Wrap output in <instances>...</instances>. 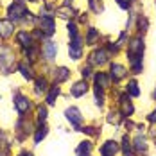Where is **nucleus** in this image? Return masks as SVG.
Returning <instances> with one entry per match:
<instances>
[{
  "instance_id": "f257e3e1",
  "label": "nucleus",
  "mask_w": 156,
  "mask_h": 156,
  "mask_svg": "<svg viewBox=\"0 0 156 156\" xmlns=\"http://www.w3.org/2000/svg\"><path fill=\"white\" fill-rule=\"evenodd\" d=\"M126 59L129 72L136 77L144 74V54H145V40L140 34H133L126 45Z\"/></svg>"
},
{
  "instance_id": "f03ea898",
  "label": "nucleus",
  "mask_w": 156,
  "mask_h": 156,
  "mask_svg": "<svg viewBox=\"0 0 156 156\" xmlns=\"http://www.w3.org/2000/svg\"><path fill=\"white\" fill-rule=\"evenodd\" d=\"M111 58L113 56L108 52V48L104 47V45H99V47H94V50L86 56V63L90 66H94L95 70H101V68L108 66L109 63H111Z\"/></svg>"
},
{
  "instance_id": "7ed1b4c3",
  "label": "nucleus",
  "mask_w": 156,
  "mask_h": 156,
  "mask_svg": "<svg viewBox=\"0 0 156 156\" xmlns=\"http://www.w3.org/2000/svg\"><path fill=\"white\" fill-rule=\"evenodd\" d=\"M108 74L109 77H111V83L115 84V86H119L120 83H124L126 79H129V66H126L124 63L120 61H113L108 65Z\"/></svg>"
},
{
  "instance_id": "20e7f679",
  "label": "nucleus",
  "mask_w": 156,
  "mask_h": 156,
  "mask_svg": "<svg viewBox=\"0 0 156 156\" xmlns=\"http://www.w3.org/2000/svg\"><path fill=\"white\" fill-rule=\"evenodd\" d=\"M115 101H117V109L120 111V115H122L124 120L126 119H131L135 115V102H133V99L126 94V92L117 94Z\"/></svg>"
},
{
  "instance_id": "39448f33",
  "label": "nucleus",
  "mask_w": 156,
  "mask_h": 156,
  "mask_svg": "<svg viewBox=\"0 0 156 156\" xmlns=\"http://www.w3.org/2000/svg\"><path fill=\"white\" fill-rule=\"evenodd\" d=\"M68 56L72 61H81L84 58V36L83 34L68 41Z\"/></svg>"
},
{
  "instance_id": "423d86ee",
  "label": "nucleus",
  "mask_w": 156,
  "mask_h": 156,
  "mask_svg": "<svg viewBox=\"0 0 156 156\" xmlns=\"http://www.w3.org/2000/svg\"><path fill=\"white\" fill-rule=\"evenodd\" d=\"M65 119L68 120V124L72 126L76 131H81V127L84 126V115L77 106H68L65 109Z\"/></svg>"
},
{
  "instance_id": "0eeeda50",
  "label": "nucleus",
  "mask_w": 156,
  "mask_h": 156,
  "mask_svg": "<svg viewBox=\"0 0 156 156\" xmlns=\"http://www.w3.org/2000/svg\"><path fill=\"white\" fill-rule=\"evenodd\" d=\"M38 25H40V31L43 32L45 38H52L56 34V16L41 13L38 18Z\"/></svg>"
},
{
  "instance_id": "6e6552de",
  "label": "nucleus",
  "mask_w": 156,
  "mask_h": 156,
  "mask_svg": "<svg viewBox=\"0 0 156 156\" xmlns=\"http://www.w3.org/2000/svg\"><path fill=\"white\" fill-rule=\"evenodd\" d=\"M133 138V153L136 156H147L149 154V138L144 135V133H136Z\"/></svg>"
},
{
  "instance_id": "1a4fd4ad",
  "label": "nucleus",
  "mask_w": 156,
  "mask_h": 156,
  "mask_svg": "<svg viewBox=\"0 0 156 156\" xmlns=\"http://www.w3.org/2000/svg\"><path fill=\"white\" fill-rule=\"evenodd\" d=\"M92 86H99V88H102V90H111L113 88V83H111V77H109V74H108V70H97L94 74V77H92Z\"/></svg>"
},
{
  "instance_id": "9d476101",
  "label": "nucleus",
  "mask_w": 156,
  "mask_h": 156,
  "mask_svg": "<svg viewBox=\"0 0 156 156\" xmlns=\"http://www.w3.org/2000/svg\"><path fill=\"white\" fill-rule=\"evenodd\" d=\"M84 45L86 47H99V43L102 41V34H101V31L97 29V27H94V25H86V31H84Z\"/></svg>"
},
{
  "instance_id": "9b49d317",
  "label": "nucleus",
  "mask_w": 156,
  "mask_h": 156,
  "mask_svg": "<svg viewBox=\"0 0 156 156\" xmlns=\"http://www.w3.org/2000/svg\"><path fill=\"white\" fill-rule=\"evenodd\" d=\"M119 153H120V144L113 138H108L99 145V156H117Z\"/></svg>"
},
{
  "instance_id": "f8f14e48",
  "label": "nucleus",
  "mask_w": 156,
  "mask_h": 156,
  "mask_svg": "<svg viewBox=\"0 0 156 156\" xmlns=\"http://www.w3.org/2000/svg\"><path fill=\"white\" fill-rule=\"evenodd\" d=\"M88 92H90V81H86V79H79L76 83H72V86H70V95L74 99H81Z\"/></svg>"
},
{
  "instance_id": "ddd939ff",
  "label": "nucleus",
  "mask_w": 156,
  "mask_h": 156,
  "mask_svg": "<svg viewBox=\"0 0 156 156\" xmlns=\"http://www.w3.org/2000/svg\"><path fill=\"white\" fill-rule=\"evenodd\" d=\"M119 144H120V154L122 156H136L133 153V138L129 133H124Z\"/></svg>"
},
{
  "instance_id": "4468645a",
  "label": "nucleus",
  "mask_w": 156,
  "mask_h": 156,
  "mask_svg": "<svg viewBox=\"0 0 156 156\" xmlns=\"http://www.w3.org/2000/svg\"><path fill=\"white\" fill-rule=\"evenodd\" d=\"M95 151V144L92 142V138H86V140H81L76 147V154L81 156H92Z\"/></svg>"
},
{
  "instance_id": "2eb2a0df",
  "label": "nucleus",
  "mask_w": 156,
  "mask_h": 156,
  "mask_svg": "<svg viewBox=\"0 0 156 156\" xmlns=\"http://www.w3.org/2000/svg\"><path fill=\"white\" fill-rule=\"evenodd\" d=\"M124 92L131 99H138L142 95V90H140V84H138V81H136V77H131V79H127V83H126V86H124Z\"/></svg>"
},
{
  "instance_id": "dca6fc26",
  "label": "nucleus",
  "mask_w": 156,
  "mask_h": 156,
  "mask_svg": "<svg viewBox=\"0 0 156 156\" xmlns=\"http://www.w3.org/2000/svg\"><path fill=\"white\" fill-rule=\"evenodd\" d=\"M59 95H61V86H59V83H52L50 88H48V92H47V95H45L47 106H54Z\"/></svg>"
},
{
  "instance_id": "f3484780",
  "label": "nucleus",
  "mask_w": 156,
  "mask_h": 156,
  "mask_svg": "<svg viewBox=\"0 0 156 156\" xmlns=\"http://www.w3.org/2000/svg\"><path fill=\"white\" fill-rule=\"evenodd\" d=\"M147 31H149V18L144 15V13H138V16H136V23H135V34L145 36Z\"/></svg>"
},
{
  "instance_id": "a211bd4d",
  "label": "nucleus",
  "mask_w": 156,
  "mask_h": 156,
  "mask_svg": "<svg viewBox=\"0 0 156 156\" xmlns=\"http://www.w3.org/2000/svg\"><path fill=\"white\" fill-rule=\"evenodd\" d=\"M72 77V72H70V68H66V66H56L54 68V83H66V81H70Z\"/></svg>"
},
{
  "instance_id": "6ab92c4d",
  "label": "nucleus",
  "mask_w": 156,
  "mask_h": 156,
  "mask_svg": "<svg viewBox=\"0 0 156 156\" xmlns=\"http://www.w3.org/2000/svg\"><path fill=\"white\" fill-rule=\"evenodd\" d=\"M43 58H45L47 61H54V59L58 58V43H56V41L48 40L47 43L43 45Z\"/></svg>"
},
{
  "instance_id": "aec40b11",
  "label": "nucleus",
  "mask_w": 156,
  "mask_h": 156,
  "mask_svg": "<svg viewBox=\"0 0 156 156\" xmlns=\"http://www.w3.org/2000/svg\"><path fill=\"white\" fill-rule=\"evenodd\" d=\"M92 90H94L95 106H99V108L102 109L104 106H106V101H108V92L102 90V88H99V86H92Z\"/></svg>"
},
{
  "instance_id": "412c9836",
  "label": "nucleus",
  "mask_w": 156,
  "mask_h": 156,
  "mask_svg": "<svg viewBox=\"0 0 156 156\" xmlns=\"http://www.w3.org/2000/svg\"><path fill=\"white\" fill-rule=\"evenodd\" d=\"M7 13H9V18L20 20V18H23V15H27V9H25V5H23L22 2H16V4H13V5L7 9Z\"/></svg>"
},
{
  "instance_id": "4be33fe9",
  "label": "nucleus",
  "mask_w": 156,
  "mask_h": 156,
  "mask_svg": "<svg viewBox=\"0 0 156 156\" xmlns=\"http://www.w3.org/2000/svg\"><path fill=\"white\" fill-rule=\"evenodd\" d=\"M106 122L111 126H120L122 122H124V119H122V115H120V111L117 108H111L106 113Z\"/></svg>"
},
{
  "instance_id": "5701e85b",
  "label": "nucleus",
  "mask_w": 156,
  "mask_h": 156,
  "mask_svg": "<svg viewBox=\"0 0 156 156\" xmlns=\"http://www.w3.org/2000/svg\"><path fill=\"white\" fill-rule=\"evenodd\" d=\"M48 88H50V84H48L47 77H38L36 79V83H34V94L36 95H47Z\"/></svg>"
},
{
  "instance_id": "b1692460",
  "label": "nucleus",
  "mask_w": 156,
  "mask_h": 156,
  "mask_svg": "<svg viewBox=\"0 0 156 156\" xmlns=\"http://www.w3.org/2000/svg\"><path fill=\"white\" fill-rule=\"evenodd\" d=\"M15 106H16V111L23 115V113H27V111L31 109V101H29V99H25V97H22V95H16Z\"/></svg>"
},
{
  "instance_id": "393cba45",
  "label": "nucleus",
  "mask_w": 156,
  "mask_h": 156,
  "mask_svg": "<svg viewBox=\"0 0 156 156\" xmlns=\"http://www.w3.org/2000/svg\"><path fill=\"white\" fill-rule=\"evenodd\" d=\"M81 133L86 135V136H90V138H99L101 136V127L95 124H84L81 127Z\"/></svg>"
},
{
  "instance_id": "a878e982",
  "label": "nucleus",
  "mask_w": 156,
  "mask_h": 156,
  "mask_svg": "<svg viewBox=\"0 0 156 156\" xmlns=\"http://www.w3.org/2000/svg\"><path fill=\"white\" fill-rule=\"evenodd\" d=\"M79 27H81V25H79L76 20L66 22V32H68V38H70V40H72V38H77V36H81V34H83Z\"/></svg>"
},
{
  "instance_id": "bb28decb",
  "label": "nucleus",
  "mask_w": 156,
  "mask_h": 156,
  "mask_svg": "<svg viewBox=\"0 0 156 156\" xmlns=\"http://www.w3.org/2000/svg\"><path fill=\"white\" fill-rule=\"evenodd\" d=\"M13 31H15V27H13L11 22L0 20V36H2V38H9V36L13 34Z\"/></svg>"
},
{
  "instance_id": "cd10ccee",
  "label": "nucleus",
  "mask_w": 156,
  "mask_h": 156,
  "mask_svg": "<svg viewBox=\"0 0 156 156\" xmlns=\"http://www.w3.org/2000/svg\"><path fill=\"white\" fill-rule=\"evenodd\" d=\"M88 9L94 15H101L104 11V2L102 0H88Z\"/></svg>"
},
{
  "instance_id": "c85d7f7f",
  "label": "nucleus",
  "mask_w": 156,
  "mask_h": 156,
  "mask_svg": "<svg viewBox=\"0 0 156 156\" xmlns=\"http://www.w3.org/2000/svg\"><path fill=\"white\" fill-rule=\"evenodd\" d=\"M79 74H81V79L92 81V77H94V74H95V68H94V66H90L88 63H84V65L79 68Z\"/></svg>"
},
{
  "instance_id": "c756f323",
  "label": "nucleus",
  "mask_w": 156,
  "mask_h": 156,
  "mask_svg": "<svg viewBox=\"0 0 156 156\" xmlns=\"http://www.w3.org/2000/svg\"><path fill=\"white\" fill-rule=\"evenodd\" d=\"M102 45L108 48V52L111 54V56H113V58H115V56H119V54H120V50H122V47L119 45V41H117V40H115V41H111V40H106V43H102Z\"/></svg>"
},
{
  "instance_id": "7c9ffc66",
  "label": "nucleus",
  "mask_w": 156,
  "mask_h": 156,
  "mask_svg": "<svg viewBox=\"0 0 156 156\" xmlns=\"http://www.w3.org/2000/svg\"><path fill=\"white\" fill-rule=\"evenodd\" d=\"M16 40H18V43L20 45H23V47H32V38H31V34L29 32H25V31H22V32H18V36H16Z\"/></svg>"
},
{
  "instance_id": "2f4dec72",
  "label": "nucleus",
  "mask_w": 156,
  "mask_h": 156,
  "mask_svg": "<svg viewBox=\"0 0 156 156\" xmlns=\"http://www.w3.org/2000/svg\"><path fill=\"white\" fill-rule=\"evenodd\" d=\"M47 133H48L47 126H40V127L36 129V133H34V144H40V142L47 136Z\"/></svg>"
},
{
  "instance_id": "473e14b6",
  "label": "nucleus",
  "mask_w": 156,
  "mask_h": 156,
  "mask_svg": "<svg viewBox=\"0 0 156 156\" xmlns=\"http://www.w3.org/2000/svg\"><path fill=\"white\" fill-rule=\"evenodd\" d=\"M115 2H117V5H119L122 11H131L133 5L136 4V0H115Z\"/></svg>"
},
{
  "instance_id": "72a5a7b5",
  "label": "nucleus",
  "mask_w": 156,
  "mask_h": 156,
  "mask_svg": "<svg viewBox=\"0 0 156 156\" xmlns=\"http://www.w3.org/2000/svg\"><path fill=\"white\" fill-rule=\"evenodd\" d=\"M36 120H38L40 126H45V122H47V108H45V106H40V108H38Z\"/></svg>"
},
{
  "instance_id": "f704fd0d",
  "label": "nucleus",
  "mask_w": 156,
  "mask_h": 156,
  "mask_svg": "<svg viewBox=\"0 0 156 156\" xmlns=\"http://www.w3.org/2000/svg\"><path fill=\"white\" fill-rule=\"evenodd\" d=\"M20 72H22V76L25 79H32V70L29 66H25V65H20Z\"/></svg>"
},
{
  "instance_id": "c9c22d12",
  "label": "nucleus",
  "mask_w": 156,
  "mask_h": 156,
  "mask_svg": "<svg viewBox=\"0 0 156 156\" xmlns=\"http://www.w3.org/2000/svg\"><path fill=\"white\" fill-rule=\"evenodd\" d=\"M147 122L153 124V126H156V106L149 111V115H147Z\"/></svg>"
},
{
  "instance_id": "e433bc0d",
  "label": "nucleus",
  "mask_w": 156,
  "mask_h": 156,
  "mask_svg": "<svg viewBox=\"0 0 156 156\" xmlns=\"http://www.w3.org/2000/svg\"><path fill=\"white\" fill-rule=\"evenodd\" d=\"M151 135H153V138H154V140H156V126H154V129L151 131Z\"/></svg>"
},
{
  "instance_id": "4c0bfd02",
  "label": "nucleus",
  "mask_w": 156,
  "mask_h": 156,
  "mask_svg": "<svg viewBox=\"0 0 156 156\" xmlns=\"http://www.w3.org/2000/svg\"><path fill=\"white\" fill-rule=\"evenodd\" d=\"M20 156H32V153H22Z\"/></svg>"
},
{
  "instance_id": "58836bf2",
  "label": "nucleus",
  "mask_w": 156,
  "mask_h": 156,
  "mask_svg": "<svg viewBox=\"0 0 156 156\" xmlns=\"http://www.w3.org/2000/svg\"><path fill=\"white\" fill-rule=\"evenodd\" d=\"M29 2H36V0H29Z\"/></svg>"
},
{
  "instance_id": "ea45409f",
  "label": "nucleus",
  "mask_w": 156,
  "mask_h": 156,
  "mask_svg": "<svg viewBox=\"0 0 156 156\" xmlns=\"http://www.w3.org/2000/svg\"><path fill=\"white\" fill-rule=\"evenodd\" d=\"M154 7H156V0H154Z\"/></svg>"
},
{
  "instance_id": "a19ab883",
  "label": "nucleus",
  "mask_w": 156,
  "mask_h": 156,
  "mask_svg": "<svg viewBox=\"0 0 156 156\" xmlns=\"http://www.w3.org/2000/svg\"><path fill=\"white\" fill-rule=\"evenodd\" d=\"M77 156H81V154H77Z\"/></svg>"
}]
</instances>
